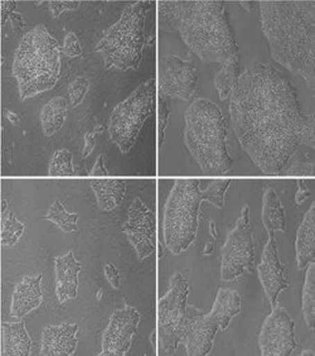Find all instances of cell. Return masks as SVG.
<instances>
[{"instance_id": "1", "label": "cell", "mask_w": 315, "mask_h": 356, "mask_svg": "<svg viewBox=\"0 0 315 356\" xmlns=\"http://www.w3.org/2000/svg\"><path fill=\"white\" fill-rule=\"evenodd\" d=\"M233 131L267 176L287 170L295 152L314 148V114L303 115L294 85L270 63L253 61L230 95Z\"/></svg>"}, {"instance_id": "2", "label": "cell", "mask_w": 315, "mask_h": 356, "mask_svg": "<svg viewBox=\"0 0 315 356\" xmlns=\"http://www.w3.org/2000/svg\"><path fill=\"white\" fill-rule=\"evenodd\" d=\"M260 12L273 58L314 91V0H262Z\"/></svg>"}, {"instance_id": "3", "label": "cell", "mask_w": 315, "mask_h": 356, "mask_svg": "<svg viewBox=\"0 0 315 356\" xmlns=\"http://www.w3.org/2000/svg\"><path fill=\"white\" fill-rule=\"evenodd\" d=\"M158 6L162 28L179 32L185 44L202 61L223 65L240 54L223 1L163 0Z\"/></svg>"}, {"instance_id": "4", "label": "cell", "mask_w": 315, "mask_h": 356, "mask_svg": "<svg viewBox=\"0 0 315 356\" xmlns=\"http://www.w3.org/2000/svg\"><path fill=\"white\" fill-rule=\"evenodd\" d=\"M185 143L206 175H227L233 159L227 152L226 120L216 104L198 99L185 111Z\"/></svg>"}, {"instance_id": "5", "label": "cell", "mask_w": 315, "mask_h": 356, "mask_svg": "<svg viewBox=\"0 0 315 356\" xmlns=\"http://www.w3.org/2000/svg\"><path fill=\"white\" fill-rule=\"evenodd\" d=\"M13 75L22 100L55 88L61 75V47L44 24L22 38L14 57Z\"/></svg>"}, {"instance_id": "6", "label": "cell", "mask_w": 315, "mask_h": 356, "mask_svg": "<svg viewBox=\"0 0 315 356\" xmlns=\"http://www.w3.org/2000/svg\"><path fill=\"white\" fill-rule=\"evenodd\" d=\"M151 1H137L124 10L119 21L97 43L106 69H139L145 44V21Z\"/></svg>"}, {"instance_id": "7", "label": "cell", "mask_w": 315, "mask_h": 356, "mask_svg": "<svg viewBox=\"0 0 315 356\" xmlns=\"http://www.w3.org/2000/svg\"><path fill=\"white\" fill-rule=\"evenodd\" d=\"M205 201L198 179H177L169 192L164 209V243L178 255L188 250L198 233L201 204Z\"/></svg>"}, {"instance_id": "8", "label": "cell", "mask_w": 315, "mask_h": 356, "mask_svg": "<svg viewBox=\"0 0 315 356\" xmlns=\"http://www.w3.org/2000/svg\"><path fill=\"white\" fill-rule=\"evenodd\" d=\"M154 95L155 80L151 79L139 85L137 90L112 111L109 122L110 138L124 154L131 151L146 119L153 114Z\"/></svg>"}, {"instance_id": "9", "label": "cell", "mask_w": 315, "mask_h": 356, "mask_svg": "<svg viewBox=\"0 0 315 356\" xmlns=\"http://www.w3.org/2000/svg\"><path fill=\"white\" fill-rule=\"evenodd\" d=\"M189 284L182 273L174 274L169 291L158 302V332L163 354L171 355L180 343V331L185 320Z\"/></svg>"}, {"instance_id": "10", "label": "cell", "mask_w": 315, "mask_h": 356, "mask_svg": "<svg viewBox=\"0 0 315 356\" xmlns=\"http://www.w3.org/2000/svg\"><path fill=\"white\" fill-rule=\"evenodd\" d=\"M250 209L245 206L240 219L227 235L226 243L221 249V278L231 282L251 272L255 264L254 238L248 218Z\"/></svg>"}, {"instance_id": "11", "label": "cell", "mask_w": 315, "mask_h": 356, "mask_svg": "<svg viewBox=\"0 0 315 356\" xmlns=\"http://www.w3.org/2000/svg\"><path fill=\"white\" fill-rule=\"evenodd\" d=\"M259 346L264 356H289L296 349L294 320L279 305L261 327Z\"/></svg>"}, {"instance_id": "12", "label": "cell", "mask_w": 315, "mask_h": 356, "mask_svg": "<svg viewBox=\"0 0 315 356\" xmlns=\"http://www.w3.org/2000/svg\"><path fill=\"white\" fill-rule=\"evenodd\" d=\"M197 81V67L193 62L185 61L176 55L163 57L159 69L162 95L188 102L196 91Z\"/></svg>"}, {"instance_id": "13", "label": "cell", "mask_w": 315, "mask_h": 356, "mask_svg": "<svg viewBox=\"0 0 315 356\" xmlns=\"http://www.w3.org/2000/svg\"><path fill=\"white\" fill-rule=\"evenodd\" d=\"M219 327L212 317L194 306L185 307L180 331V343H185L189 356H206L212 351L214 337Z\"/></svg>"}, {"instance_id": "14", "label": "cell", "mask_w": 315, "mask_h": 356, "mask_svg": "<svg viewBox=\"0 0 315 356\" xmlns=\"http://www.w3.org/2000/svg\"><path fill=\"white\" fill-rule=\"evenodd\" d=\"M123 230L128 235L140 261L151 257L157 249V227L154 213L139 197L131 204L129 218L124 224Z\"/></svg>"}, {"instance_id": "15", "label": "cell", "mask_w": 315, "mask_h": 356, "mask_svg": "<svg viewBox=\"0 0 315 356\" xmlns=\"http://www.w3.org/2000/svg\"><path fill=\"white\" fill-rule=\"evenodd\" d=\"M140 322V314L129 305L125 309H117L111 318L109 326L105 330L101 343L103 356H123L129 351L133 336L137 332Z\"/></svg>"}, {"instance_id": "16", "label": "cell", "mask_w": 315, "mask_h": 356, "mask_svg": "<svg viewBox=\"0 0 315 356\" xmlns=\"http://www.w3.org/2000/svg\"><path fill=\"white\" fill-rule=\"evenodd\" d=\"M257 270L261 286L265 291L267 300L270 301L271 307H275L278 305V297L280 295L281 291L287 289L289 286L285 278V268L279 259L275 235H269V241L264 248L260 266Z\"/></svg>"}, {"instance_id": "17", "label": "cell", "mask_w": 315, "mask_h": 356, "mask_svg": "<svg viewBox=\"0 0 315 356\" xmlns=\"http://www.w3.org/2000/svg\"><path fill=\"white\" fill-rule=\"evenodd\" d=\"M78 326L62 323L60 326H47L42 334L41 354L44 356H71L77 348Z\"/></svg>"}, {"instance_id": "18", "label": "cell", "mask_w": 315, "mask_h": 356, "mask_svg": "<svg viewBox=\"0 0 315 356\" xmlns=\"http://www.w3.org/2000/svg\"><path fill=\"white\" fill-rule=\"evenodd\" d=\"M56 293L58 301L74 300L77 297L78 273L81 272V263L76 261L75 255L69 252L63 257L56 258Z\"/></svg>"}, {"instance_id": "19", "label": "cell", "mask_w": 315, "mask_h": 356, "mask_svg": "<svg viewBox=\"0 0 315 356\" xmlns=\"http://www.w3.org/2000/svg\"><path fill=\"white\" fill-rule=\"evenodd\" d=\"M42 275L37 277H24L14 289L13 300L10 316L14 318H23L24 316L32 312L33 309L41 306Z\"/></svg>"}, {"instance_id": "20", "label": "cell", "mask_w": 315, "mask_h": 356, "mask_svg": "<svg viewBox=\"0 0 315 356\" xmlns=\"http://www.w3.org/2000/svg\"><path fill=\"white\" fill-rule=\"evenodd\" d=\"M296 263L298 268L303 270L308 267L309 263L315 259V204L313 202L309 209L302 224L296 233L295 241Z\"/></svg>"}, {"instance_id": "21", "label": "cell", "mask_w": 315, "mask_h": 356, "mask_svg": "<svg viewBox=\"0 0 315 356\" xmlns=\"http://www.w3.org/2000/svg\"><path fill=\"white\" fill-rule=\"evenodd\" d=\"M31 349L32 340L24 322H4L1 325V355L28 356Z\"/></svg>"}, {"instance_id": "22", "label": "cell", "mask_w": 315, "mask_h": 356, "mask_svg": "<svg viewBox=\"0 0 315 356\" xmlns=\"http://www.w3.org/2000/svg\"><path fill=\"white\" fill-rule=\"evenodd\" d=\"M91 188L96 195L99 209L112 211L123 202L126 182L124 179H92Z\"/></svg>"}, {"instance_id": "23", "label": "cell", "mask_w": 315, "mask_h": 356, "mask_svg": "<svg viewBox=\"0 0 315 356\" xmlns=\"http://www.w3.org/2000/svg\"><path fill=\"white\" fill-rule=\"evenodd\" d=\"M262 225L269 235L287 230V215L279 196L273 188H267L262 199Z\"/></svg>"}, {"instance_id": "24", "label": "cell", "mask_w": 315, "mask_h": 356, "mask_svg": "<svg viewBox=\"0 0 315 356\" xmlns=\"http://www.w3.org/2000/svg\"><path fill=\"white\" fill-rule=\"evenodd\" d=\"M241 312V297L239 292L233 289H219L216 301L210 316L217 322L219 329L225 331L233 317Z\"/></svg>"}, {"instance_id": "25", "label": "cell", "mask_w": 315, "mask_h": 356, "mask_svg": "<svg viewBox=\"0 0 315 356\" xmlns=\"http://www.w3.org/2000/svg\"><path fill=\"white\" fill-rule=\"evenodd\" d=\"M67 119V102L63 97H53L43 106L41 111V124L43 133L47 137H52L57 131H61L62 127Z\"/></svg>"}, {"instance_id": "26", "label": "cell", "mask_w": 315, "mask_h": 356, "mask_svg": "<svg viewBox=\"0 0 315 356\" xmlns=\"http://www.w3.org/2000/svg\"><path fill=\"white\" fill-rule=\"evenodd\" d=\"M239 77H240V57L239 55H235L223 63L221 71L214 76V88L217 90L221 100L230 97Z\"/></svg>"}, {"instance_id": "27", "label": "cell", "mask_w": 315, "mask_h": 356, "mask_svg": "<svg viewBox=\"0 0 315 356\" xmlns=\"http://www.w3.org/2000/svg\"><path fill=\"white\" fill-rule=\"evenodd\" d=\"M303 314L309 330L315 327V264L309 263L303 289Z\"/></svg>"}, {"instance_id": "28", "label": "cell", "mask_w": 315, "mask_h": 356, "mask_svg": "<svg viewBox=\"0 0 315 356\" xmlns=\"http://www.w3.org/2000/svg\"><path fill=\"white\" fill-rule=\"evenodd\" d=\"M43 219L55 222L56 225L58 226L65 233H72V232L78 230V226H77L78 213H67L60 200H56L52 206L49 207V213Z\"/></svg>"}, {"instance_id": "29", "label": "cell", "mask_w": 315, "mask_h": 356, "mask_svg": "<svg viewBox=\"0 0 315 356\" xmlns=\"http://www.w3.org/2000/svg\"><path fill=\"white\" fill-rule=\"evenodd\" d=\"M24 233V224L19 222L14 213H8L7 219L3 222L1 233H0V244L7 245V247H14L22 235Z\"/></svg>"}, {"instance_id": "30", "label": "cell", "mask_w": 315, "mask_h": 356, "mask_svg": "<svg viewBox=\"0 0 315 356\" xmlns=\"http://www.w3.org/2000/svg\"><path fill=\"white\" fill-rule=\"evenodd\" d=\"M52 177H66L74 175L72 153L67 149H58L53 153L49 170Z\"/></svg>"}, {"instance_id": "31", "label": "cell", "mask_w": 315, "mask_h": 356, "mask_svg": "<svg viewBox=\"0 0 315 356\" xmlns=\"http://www.w3.org/2000/svg\"><path fill=\"white\" fill-rule=\"evenodd\" d=\"M231 184H232L231 179H212L206 190L202 191L205 196V201L219 209H222L225 205V195Z\"/></svg>"}, {"instance_id": "32", "label": "cell", "mask_w": 315, "mask_h": 356, "mask_svg": "<svg viewBox=\"0 0 315 356\" xmlns=\"http://www.w3.org/2000/svg\"><path fill=\"white\" fill-rule=\"evenodd\" d=\"M90 80L86 76H78L69 85V95L71 99V106L77 108L85 99L86 94L89 92Z\"/></svg>"}, {"instance_id": "33", "label": "cell", "mask_w": 315, "mask_h": 356, "mask_svg": "<svg viewBox=\"0 0 315 356\" xmlns=\"http://www.w3.org/2000/svg\"><path fill=\"white\" fill-rule=\"evenodd\" d=\"M63 54L71 57V58H75L78 57L83 54V47H81V42L78 40V37L76 35L74 32H69L65 40H63V47H62Z\"/></svg>"}, {"instance_id": "34", "label": "cell", "mask_w": 315, "mask_h": 356, "mask_svg": "<svg viewBox=\"0 0 315 356\" xmlns=\"http://www.w3.org/2000/svg\"><path fill=\"white\" fill-rule=\"evenodd\" d=\"M171 114V110L168 108V100L167 96L160 95V103H159V138H160V143L163 145L164 143L165 127L168 124V118Z\"/></svg>"}, {"instance_id": "35", "label": "cell", "mask_w": 315, "mask_h": 356, "mask_svg": "<svg viewBox=\"0 0 315 356\" xmlns=\"http://www.w3.org/2000/svg\"><path fill=\"white\" fill-rule=\"evenodd\" d=\"M282 175L288 176H314V162L296 161Z\"/></svg>"}, {"instance_id": "36", "label": "cell", "mask_w": 315, "mask_h": 356, "mask_svg": "<svg viewBox=\"0 0 315 356\" xmlns=\"http://www.w3.org/2000/svg\"><path fill=\"white\" fill-rule=\"evenodd\" d=\"M80 7L77 0H61V1H49V9L55 18H58L65 10H76Z\"/></svg>"}, {"instance_id": "37", "label": "cell", "mask_w": 315, "mask_h": 356, "mask_svg": "<svg viewBox=\"0 0 315 356\" xmlns=\"http://www.w3.org/2000/svg\"><path fill=\"white\" fill-rule=\"evenodd\" d=\"M105 275H106V280L111 284V287L115 288V289L120 288V274L114 264L105 266Z\"/></svg>"}, {"instance_id": "38", "label": "cell", "mask_w": 315, "mask_h": 356, "mask_svg": "<svg viewBox=\"0 0 315 356\" xmlns=\"http://www.w3.org/2000/svg\"><path fill=\"white\" fill-rule=\"evenodd\" d=\"M15 6H17V1H1L0 3V15H1V26H6L7 19L10 17V14L14 13L15 10Z\"/></svg>"}, {"instance_id": "39", "label": "cell", "mask_w": 315, "mask_h": 356, "mask_svg": "<svg viewBox=\"0 0 315 356\" xmlns=\"http://www.w3.org/2000/svg\"><path fill=\"white\" fill-rule=\"evenodd\" d=\"M96 131H92V133H86L85 134V145H83V158L89 157L90 154L92 153V151L95 149L96 147Z\"/></svg>"}, {"instance_id": "40", "label": "cell", "mask_w": 315, "mask_h": 356, "mask_svg": "<svg viewBox=\"0 0 315 356\" xmlns=\"http://www.w3.org/2000/svg\"><path fill=\"white\" fill-rule=\"evenodd\" d=\"M90 176L91 177H106V176H109V172L105 168V161H103V154H100L97 157L94 168L90 172Z\"/></svg>"}, {"instance_id": "41", "label": "cell", "mask_w": 315, "mask_h": 356, "mask_svg": "<svg viewBox=\"0 0 315 356\" xmlns=\"http://www.w3.org/2000/svg\"><path fill=\"white\" fill-rule=\"evenodd\" d=\"M296 182H298L299 188H298V192L295 193V202H296L298 205H302L305 200L310 197L312 192L309 191L308 188H307V185H305V181H304V179H298Z\"/></svg>"}, {"instance_id": "42", "label": "cell", "mask_w": 315, "mask_h": 356, "mask_svg": "<svg viewBox=\"0 0 315 356\" xmlns=\"http://www.w3.org/2000/svg\"><path fill=\"white\" fill-rule=\"evenodd\" d=\"M9 19L12 22V26H13L14 29H18V28H22L24 26V22H23L21 14L12 13L10 17H9Z\"/></svg>"}, {"instance_id": "43", "label": "cell", "mask_w": 315, "mask_h": 356, "mask_svg": "<svg viewBox=\"0 0 315 356\" xmlns=\"http://www.w3.org/2000/svg\"><path fill=\"white\" fill-rule=\"evenodd\" d=\"M7 117L9 120H10V123H13L14 125H18V117L12 113V111H8Z\"/></svg>"}, {"instance_id": "44", "label": "cell", "mask_w": 315, "mask_h": 356, "mask_svg": "<svg viewBox=\"0 0 315 356\" xmlns=\"http://www.w3.org/2000/svg\"><path fill=\"white\" fill-rule=\"evenodd\" d=\"M210 234L212 235L213 239L217 238V230H216V224L214 221H210Z\"/></svg>"}, {"instance_id": "45", "label": "cell", "mask_w": 315, "mask_h": 356, "mask_svg": "<svg viewBox=\"0 0 315 356\" xmlns=\"http://www.w3.org/2000/svg\"><path fill=\"white\" fill-rule=\"evenodd\" d=\"M212 252L213 244L211 241H208L206 244V248H205V252H203V254H205V255H210V254H212Z\"/></svg>"}, {"instance_id": "46", "label": "cell", "mask_w": 315, "mask_h": 356, "mask_svg": "<svg viewBox=\"0 0 315 356\" xmlns=\"http://www.w3.org/2000/svg\"><path fill=\"white\" fill-rule=\"evenodd\" d=\"M240 4L248 12L253 10V1H240Z\"/></svg>"}, {"instance_id": "47", "label": "cell", "mask_w": 315, "mask_h": 356, "mask_svg": "<svg viewBox=\"0 0 315 356\" xmlns=\"http://www.w3.org/2000/svg\"><path fill=\"white\" fill-rule=\"evenodd\" d=\"M314 356V351L313 350H307V351H303L302 356Z\"/></svg>"}, {"instance_id": "48", "label": "cell", "mask_w": 315, "mask_h": 356, "mask_svg": "<svg viewBox=\"0 0 315 356\" xmlns=\"http://www.w3.org/2000/svg\"><path fill=\"white\" fill-rule=\"evenodd\" d=\"M155 336H157V331H154V332H153V336H151V341H153L154 348H157V343H155V341H157V340H155Z\"/></svg>"}]
</instances>
